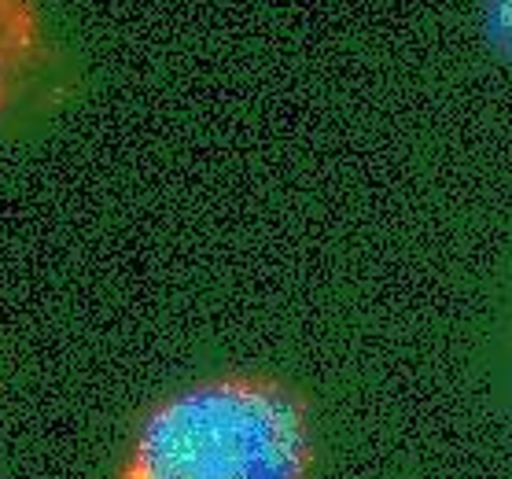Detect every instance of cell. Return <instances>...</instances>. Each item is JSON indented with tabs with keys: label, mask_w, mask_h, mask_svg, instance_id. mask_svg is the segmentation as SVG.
<instances>
[{
	"label": "cell",
	"mask_w": 512,
	"mask_h": 479,
	"mask_svg": "<svg viewBox=\"0 0 512 479\" xmlns=\"http://www.w3.org/2000/svg\"><path fill=\"white\" fill-rule=\"evenodd\" d=\"M317 424L299 387L225 369L174 387L129 435L115 479H314Z\"/></svg>",
	"instance_id": "obj_1"
},
{
	"label": "cell",
	"mask_w": 512,
	"mask_h": 479,
	"mask_svg": "<svg viewBox=\"0 0 512 479\" xmlns=\"http://www.w3.org/2000/svg\"><path fill=\"white\" fill-rule=\"evenodd\" d=\"M56 59L45 0H0V129L41 89Z\"/></svg>",
	"instance_id": "obj_2"
},
{
	"label": "cell",
	"mask_w": 512,
	"mask_h": 479,
	"mask_svg": "<svg viewBox=\"0 0 512 479\" xmlns=\"http://www.w3.org/2000/svg\"><path fill=\"white\" fill-rule=\"evenodd\" d=\"M487 45L512 67V0H476Z\"/></svg>",
	"instance_id": "obj_3"
}]
</instances>
